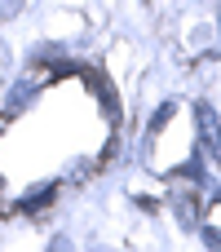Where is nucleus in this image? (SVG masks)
I'll return each mask as SVG.
<instances>
[{
  "instance_id": "obj_1",
  "label": "nucleus",
  "mask_w": 221,
  "mask_h": 252,
  "mask_svg": "<svg viewBox=\"0 0 221 252\" xmlns=\"http://www.w3.org/2000/svg\"><path fill=\"white\" fill-rule=\"evenodd\" d=\"M195 120H199V133H204V151L213 159H221V124H217V115H213V106L199 102L195 106Z\"/></svg>"
},
{
  "instance_id": "obj_2",
  "label": "nucleus",
  "mask_w": 221,
  "mask_h": 252,
  "mask_svg": "<svg viewBox=\"0 0 221 252\" xmlns=\"http://www.w3.org/2000/svg\"><path fill=\"white\" fill-rule=\"evenodd\" d=\"M53 195H58V186H44V190L27 195V199H18V213H40V208H49V204H53Z\"/></svg>"
},
{
  "instance_id": "obj_3",
  "label": "nucleus",
  "mask_w": 221,
  "mask_h": 252,
  "mask_svg": "<svg viewBox=\"0 0 221 252\" xmlns=\"http://www.w3.org/2000/svg\"><path fill=\"white\" fill-rule=\"evenodd\" d=\"M177 177H186V182H204V164H199V155H195V159H190V164H186Z\"/></svg>"
},
{
  "instance_id": "obj_4",
  "label": "nucleus",
  "mask_w": 221,
  "mask_h": 252,
  "mask_svg": "<svg viewBox=\"0 0 221 252\" xmlns=\"http://www.w3.org/2000/svg\"><path fill=\"white\" fill-rule=\"evenodd\" d=\"M168 120H173V106H159V111H155V120H151V133H155V128H164Z\"/></svg>"
},
{
  "instance_id": "obj_5",
  "label": "nucleus",
  "mask_w": 221,
  "mask_h": 252,
  "mask_svg": "<svg viewBox=\"0 0 221 252\" xmlns=\"http://www.w3.org/2000/svg\"><path fill=\"white\" fill-rule=\"evenodd\" d=\"M204 239H208L213 248H221V230H217V226H208V230H204Z\"/></svg>"
},
{
  "instance_id": "obj_6",
  "label": "nucleus",
  "mask_w": 221,
  "mask_h": 252,
  "mask_svg": "<svg viewBox=\"0 0 221 252\" xmlns=\"http://www.w3.org/2000/svg\"><path fill=\"white\" fill-rule=\"evenodd\" d=\"M217 204H221V195H217Z\"/></svg>"
}]
</instances>
